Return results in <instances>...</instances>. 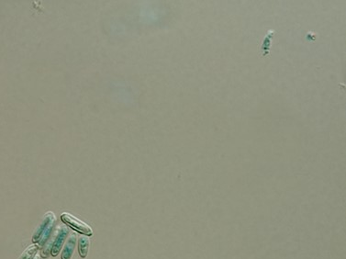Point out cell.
I'll return each instance as SVG.
<instances>
[{"label": "cell", "instance_id": "cell-9", "mask_svg": "<svg viewBox=\"0 0 346 259\" xmlns=\"http://www.w3.org/2000/svg\"><path fill=\"white\" fill-rule=\"evenodd\" d=\"M33 259H42V257L41 256V254L37 253V254H36V256H35Z\"/></svg>", "mask_w": 346, "mask_h": 259}, {"label": "cell", "instance_id": "cell-1", "mask_svg": "<svg viewBox=\"0 0 346 259\" xmlns=\"http://www.w3.org/2000/svg\"><path fill=\"white\" fill-rule=\"evenodd\" d=\"M61 221L63 222V224L76 230L79 234H84L89 237L93 235V230L90 226L68 212H63L61 214Z\"/></svg>", "mask_w": 346, "mask_h": 259}, {"label": "cell", "instance_id": "cell-5", "mask_svg": "<svg viewBox=\"0 0 346 259\" xmlns=\"http://www.w3.org/2000/svg\"><path fill=\"white\" fill-rule=\"evenodd\" d=\"M58 231H59V225L56 226V228L54 229V231L51 234L50 238L47 240V242H45V244L41 248V253L40 254H41L42 259H47L48 257L51 256V247H52V244H53L54 240H55V237L58 234Z\"/></svg>", "mask_w": 346, "mask_h": 259}, {"label": "cell", "instance_id": "cell-6", "mask_svg": "<svg viewBox=\"0 0 346 259\" xmlns=\"http://www.w3.org/2000/svg\"><path fill=\"white\" fill-rule=\"evenodd\" d=\"M89 245H90L89 236L82 234L78 239V252H79V256L82 259H85L87 257Z\"/></svg>", "mask_w": 346, "mask_h": 259}, {"label": "cell", "instance_id": "cell-7", "mask_svg": "<svg viewBox=\"0 0 346 259\" xmlns=\"http://www.w3.org/2000/svg\"><path fill=\"white\" fill-rule=\"evenodd\" d=\"M39 250H40L39 245L37 243H33L23 251V253L20 255L18 259H33Z\"/></svg>", "mask_w": 346, "mask_h": 259}, {"label": "cell", "instance_id": "cell-4", "mask_svg": "<svg viewBox=\"0 0 346 259\" xmlns=\"http://www.w3.org/2000/svg\"><path fill=\"white\" fill-rule=\"evenodd\" d=\"M76 241H77V237L75 233L69 234L67 239L65 242L64 246H63V250L61 254V259H71L73 257L75 247H76Z\"/></svg>", "mask_w": 346, "mask_h": 259}, {"label": "cell", "instance_id": "cell-3", "mask_svg": "<svg viewBox=\"0 0 346 259\" xmlns=\"http://www.w3.org/2000/svg\"><path fill=\"white\" fill-rule=\"evenodd\" d=\"M69 234H70V229L68 228L67 225H66L65 224L59 225L58 234L56 235L55 240H54V242L51 247V256L57 257L59 255L60 251L62 250Z\"/></svg>", "mask_w": 346, "mask_h": 259}, {"label": "cell", "instance_id": "cell-2", "mask_svg": "<svg viewBox=\"0 0 346 259\" xmlns=\"http://www.w3.org/2000/svg\"><path fill=\"white\" fill-rule=\"evenodd\" d=\"M56 221V216L52 211H48L44 214V216L42 218V222L39 225L36 227L33 234V238L32 241L33 243H38L40 238L42 237L43 233L47 230V228L51 225L53 222Z\"/></svg>", "mask_w": 346, "mask_h": 259}, {"label": "cell", "instance_id": "cell-8", "mask_svg": "<svg viewBox=\"0 0 346 259\" xmlns=\"http://www.w3.org/2000/svg\"><path fill=\"white\" fill-rule=\"evenodd\" d=\"M56 221L55 222H53L52 224H51V225L49 226L48 228H47V230L43 233V234L42 235V237L40 238V240H39V242H38V245H39V247H40V249L42 248V246L45 244V242H47V240L50 238V236H51V234L53 233V231H54V229L56 228Z\"/></svg>", "mask_w": 346, "mask_h": 259}]
</instances>
